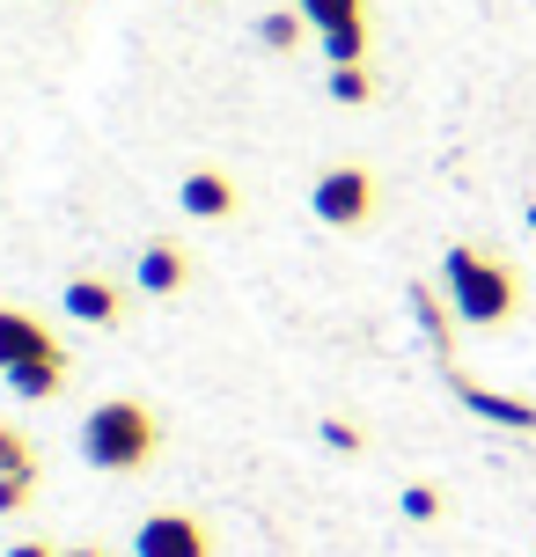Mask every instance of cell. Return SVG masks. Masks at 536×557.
<instances>
[{
  "label": "cell",
  "instance_id": "obj_1",
  "mask_svg": "<svg viewBox=\"0 0 536 557\" xmlns=\"http://www.w3.org/2000/svg\"><path fill=\"white\" fill-rule=\"evenodd\" d=\"M441 294H449L463 331H500L522 308V272L492 243H449L441 250Z\"/></svg>",
  "mask_w": 536,
  "mask_h": 557
},
{
  "label": "cell",
  "instance_id": "obj_2",
  "mask_svg": "<svg viewBox=\"0 0 536 557\" xmlns=\"http://www.w3.org/2000/svg\"><path fill=\"white\" fill-rule=\"evenodd\" d=\"M82 455H88V470L141 476L147 462L162 455V418L147 411L141 396H103V404L82 418Z\"/></svg>",
  "mask_w": 536,
  "mask_h": 557
},
{
  "label": "cell",
  "instance_id": "obj_3",
  "mask_svg": "<svg viewBox=\"0 0 536 557\" xmlns=\"http://www.w3.org/2000/svg\"><path fill=\"white\" fill-rule=\"evenodd\" d=\"M375 206H382V184H375L361 162L324 169V176L309 184V213L324 227H367V221H375Z\"/></svg>",
  "mask_w": 536,
  "mask_h": 557
},
{
  "label": "cell",
  "instance_id": "obj_4",
  "mask_svg": "<svg viewBox=\"0 0 536 557\" xmlns=\"http://www.w3.org/2000/svg\"><path fill=\"white\" fill-rule=\"evenodd\" d=\"M133 557H214V529L170 506V513H147L141 529H133Z\"/></svg>",
  "mask_w": 536,
  "mask_h": 557
},
{
  "label": "cell",
  "instance_id": "obj_5",
  "mask_svg": "<svg viewBox=\"0 0 536 557\" xmlns=\"http://www.w3.org/2000/svg\"><path fill=\"white\" fill-rule=\"evenodd\" d=\"M449 389H455V404H463L471 418H485V425L536 433V404H529V396H500V389H485V382H471V374H449Z\"/></svg>",
  "mask_w": 536,
  "mask_h": 557
},
{
  "label": "cell",
  "instance_id": "obj_6",
  "mask_svg": "<svg viewBox=\"0 0 536 557\" xmlns=\"http://www.w3.org/2000/svg\"><path fill=\"white\" fill-rule=\"evenodd\" d=\"M45 352H66L52 337V323L45 315H29V308H0V374L23 360H45Z\"/></svg>",
  "mask_w": 536,
  "mask_h": 557
},
{
  "label": "cell",
  "instance_id": "obj_7",
  "mask_svg": "<svg viewBox=\"0 0 536 557\" xmlns=\"http://www.w3.org/2000/svg\"><path fill=\"white\" fill-rule=\"evenodd\" d=\"M184 286H192V250L170 243V235H155V243L141 250V294L170 301V294H184Z\"/></svg>",
  "mask_w": 536,
  "mask_h": 557
},
{
  "label": "cell",
  "instance_id": "obj_8",
  "mask_svg": "<svg viewBox=\"0 0 536 557\" xmlns=\"http://www.w3.org/2000/svg\"><path fill=\"white\" fill-rule=\"evenodd\" d=\"M176 206H184L192 221H228V213L243 206V191H235V176H221V169H192V176L176 184Z\"/></svg>",
  "mask_w": 536,
  "mask_h": 557
},
{
  "label": "cell",
  "instance_id": "obj_9",
  "mask_svg": "<svg viewBox=\"0 0 536 557\" xmlns=\"http://www.w3.org/2000/svg\"><path fill=\"white\" fill-rule=\"evenodd\" d=\"M59 301H66V315H74V323H125V294H118L111 278H66V294H59Z\"/></svg>",
  "mask_w": 536,
  "mask_h": 557
},
{
  "label": "cell",
  "instance_id": "obj_10",
  "mask_svg": "<svg viewBox=\"0 0 536 557\" xmlns=\"http://www.w3.org/2000/svg\"><path fill=\"white\" fill-rule=\"evenodd\" d=\"M8 389L23 396V404H45V396H59V389H66V352H45V360L8 367Z\"/></svg>",
  "mask_w": 536,
  "mask_h": 557
},
{
  "label": "cell",
  "instance_id": "obj_11",
  "mask_svg": "<svg viewBox=\"0 0 536 557\" xmlns=\"http://www.w3.org/2000/svg\"><path fill=\"white\" fill-rule=\"evenodd\" d=\"M412 315H419V331H426L434 352H449V345H455V308H449L441 286H412Z\"/></svg>",
  "mask_w": 536,
  "mask_h": 557
},
{
  "label": "cell",
  "instance_id": "obj_12",
  "mask_svg": "<svg viewBox=\"0 0 536 557\" xmlns=\"http://www.w3.org/2000/svg\"><path fill=\"white\" fill-rule=\"evenodd\" d=\"M302 29H309L302 8H265V15H257V45H265V52H294Z\"/></svg>",
  "mask_w": 536,
  "mask_h": 557
},
{
  "label": "cell",
  "instance_id": "obj_13",
  "mask_svg": "<svg viewBox=\"0 0 536 557\" xmlns=\"http://www.w3.org/2000/svg\"><path fill=\"white\" fill-rule=\"evenodd\" d=\"M316 37H324V59L331 66H361L367 59V15L361 23H339V29H316Z\"/></svg>",
  "mask_w": 536,
  "mask_h": 557
},
{
  "label": "cell",
  "instance_id": "obj_14",
  "mask_svg": "<svg viewBox=\"0 0 536 557\" xmlns=\"http://www.w3.org/2000/svg\"><path fill=\"white\" fill-rule=\"evenodd\" d=\"M331 103H345V111H367V103H375V74H367V59H361V66H331Z\"/></svg>",
  "mask_w": 536,
  "mask_h": 557
},
{
  "label": "cell",
  "instance_id": "obj_15",
  "mask_svg": "<svg viewBox=\"0 0 536 557\" xmlns=\"http://www.w3.org/2000/svg\"><path fill=\"white\" fill-rule=\"evenodd\" d=\"M294 8H302L316 29H339V23H361L367 15V0H294Z\"/></svg>",
  "mask_w": 536,
  "mask_h": 557
},
{
  "label": "cell",
  "instance_id": "obj_16",
  "mask_svg": "<svg viewBox=\"0 0 536 557\" xmlns=\"http://www.w3.org/2000/svg\"><path fill=\"white\" fill-rule=\"evenodd\" d=\"M15 470H37V455H29V433L0 425V476H15Z\"/></svg>",
  "mask_w": 536,
  "mask_h": 557
},
{
  "label": "cell",
  "instance_id": "obj_17",
  "mask_svg": "<svg viewBox=\"0 0 536 557\" xmlns=\"http://www.w3.org/2000/svg\"><path fill=\"white\" fill-rule=\"evenodd\" d=\"M29 492H37V470L0 476V521H8V513H23V506H29Z\"/></svg>",
  "mask_w": 536,
  "mask_h": 557
},
{
  "label": "cell",
  "instance_id": "obj_18",
  "mask_svg": "<svg viewBox=\"0 0 536 557\" xmlns=\"http://www.w3.org/2000/svg\"><path fill=\"white\" fill-rule=\"evenodd\" d=\"M316 433H324V447H339V455H361V425H353V418H324V425H316Z\"/></svg>",
  "mask_w": 536,
  "mask_h": 557
},
{
  "label": "cell",
  "instance_id": "obj_19",
  "mask_svg": "<svg viewBox=\"0 0 536 557\" xmlns=\"http://www.w3.org/2000/svg\"><path fill=\"white\" fill-rule=\"evenodd\" d=\"M404 513L412 521H441V492L434 484H404Z\"/></svg>",
  "mask_w": 536,
  "mask_h": 557
},
{
  "label": "cell",
  "instance_id": "obj_20",
  "mask_svg": "<svg viewBox=\"0 0 536 557\" xmlns=\"http://www.w3.org/2000/svg\"><path fill=\"white\" fill-rule=\"evenodd\" d=\"M8 557H66V550H52V543H15Z\"/></svg>",
  "mask_w": 536,
  "mask_h": 557
},
{
  "label": "cell",
  "instance_id": "obj_21",
  "mask_svg": "<svg viewBox=\"0 0 536 557\" xmlns=\"http://www.w3.org/2000/svg\"><path fill=\"white\" fill-rule=\"evenodd\" d=\"M66 557H111V550H103V543H74Z\"/></svg>",
  "mask_w": 536,
  "mask_h": 557
},
{
  "label": "cell",
  "instance_id": "obj_22",
  "mask_svg": "<svg viewBox=\"0 0 536 557\" xmlns=\"http://www.w3.org/2000/svg\"><path fill=\"white\" fill-rule=\"evenodd\" d=\"M529 227H536V206H529Z\"/></svg>",
  "mask_w": 536,
  "mask_h": 557
}]
</instances>
